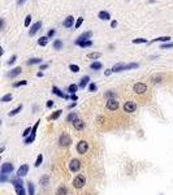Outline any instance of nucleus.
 I'll return each mask as SVG.
<instances>
[{
    "mask_svg": "<svg viewBox=\"0 0 173 195\" xmlns=\"http://www.w3.org/2000/svg\"><path fill=\"white\" fill-rule=\"evenodd\" d=\"M85 183H86V178H85V176L83 174H78V176H75V178L73 180V186L75 187V189H82L83 186H85Z\"/></svg>",
    "mask_w": 173,
    "mask_h": 195,
    "instance_id": "obj_3",
    "label": "nucleus"
},
{
    "mask_svg": "<svg viewBox=\"0 0 173 195\" xmlns=\"http://www.w3.org/2000/svg\"><path fill=\"white\" fill-rule=\"evenodd\" d=\"M42 59H39V57H33V59H29L28 61H26V64L28 65H35V64H42Z\"/></svg>",
    "mask_w": 173,
    "mask_h": 195,
    "instance_id": "obj_22",
    "label": "nucleus"
},
{
    "mask_svg": "<svg viewBox=\"0 0 173 195\" xmlns=\"http://www.w3.org/2000/svg\"><path fill=\"white\" fill-rule=\"evenodd\" d=\"M39 124H40V120H38V121L35 122V125L33 126V130H31V134H30L28 138H25V139H24V143H25V144H31V143L35 141V137H36V130H38Z\"/></svg>",
    "mask_w": 173,
    "mask_h": 195,
    "instance_id": "obj_2",
    "label": "nucleus"
},
{
    "mask_svg": "<svg viewBox=\"0 0 173 195\" xmlns=\"http://www.w3.org/2000/svg\"><path fill=\"white\" fill-rule=\"evenodd\" d=\"M31 18H33V17H31V14H28V16L25 17V22H24V25H25L26 27H29V26H30V22H31Z\"/></svg>",
    "mask_w": 173,
    "mask_h": 195,
    "instance_id": "obj_40",
    "label": "nucleus"
},
{
    "mask_svg": "<svg viewBox=\"0 0 173 195\" xmlns=\"http://www.w3.org/2000/svg\"><path fill=\"white\" fill-rule=\"evenodd\" d=\"M40 27H42V22H40V21L35 22L34 25L31 26V29L29 30V35H30V37H34L35 34H36V33L40 30Z\"/></svg>",
    "mask_w": 173,
    "mask_h": 195,
    "instance_id": "obj_13",
    "label": "nucleus"
},
{
    "mask_svg": "<svg viewBox=\"0 0 173 195\" xmlns=\"http://www.w3.org/2000/svg\"><path fill=\"white\" fill-rule=\"evenodd\" d=\"M63 25H64L65 27H68V29L73 27V25H75V24H74V17H73V16H68V17L64 20Z\"/></svg>",
    "mask_w": 173,
    "mask_h": 195,
    "instance_id": "obj_17",
    "label": "nucleus"
},
{
    "mask_svg": "<svg viewBox=\"0 0 173 195\" xmlns=\"http://www.w3.org/2000/svg\"><path fill=\"white\" fill-rule=\"evenodd\" d=\"M70 143H72V138H70L68 134L63 133V134L59 137V144H60L61 147H67V146H69Z\"/></svg>",
    "mask_w": 173,
    "mask_h": 195,
    "instance_id": "obj_5",
    "label": "nucleus"
},
{
    "mask_svg": "<svg viewBox=\"0 0 173 195\" xmlns=\"http://www.w3.org/2000/svg\"><path fill=\"white\" fill-rule=\"evenodd\" d=\"M28 173H29V165H28V164H22V165L18 168V170H17V177H18V178H22V177H25Z\"/></svg>",
    "mask_w": 173,
    "mask_h": 195,
    "instance_id": "obj_11",
    "label": "nucleus"
},
{
    "mask_svg": "<svg viewBox=\"0 0 173 195\" xmlns=\"http://www.w3.org/2000/svg\"><path fill=\"white\" fill-rule=\"evenodd\" d=\"M25 1H26V0H17V4H18V5H22Z\"/></svg>",
    "mask_w": 173,
    "mask_h": 195,
    "instance_id": "obj_56",
    "label": "nucleus"
},
{
    "mask_svg": "<svg viewBox=\"0 0 173 195\" xmlns=\"http://www.w3.org/2000/svg\"><path fill=\"white\" fill-rule=\"evenodd\" d=\"M78 85H74V83H72V85H69V87H68V92H70V94H75V91L78 90Z\"/></svg>",
    "mask_w": 173,
    "mask_h": 195,
    "instance_id": "obj_35",
    "label": "nucleus"
},
{
    "mask_svg": "<svg viewBox=\"0 0 173 195\" xmlns=\"http://www.w3.org/2000/svg\"><path fill=\"white\" fill-rule=\"evenodd\" d=\"M169 40H171V37H159V38H155L152 39L150 43H155V42H164V43H169Z\"/></svg>",
    "mask_w": 173,
    "mask_h": 195,
    "instance_id": "obj_23",
    "label": "nucleus"
},
{
    "mask_svg": "<svg viewBox=\"0 0 173 195\" xmlns=\"http://www.w3.org/2000/svg\"><path fill=\"white\" fill-rule=\"evenodd\" d=\"M169 48H173V43H163V44H160V49H169Z\"/></svg>",
    "mask_w": 173,
    "mask_h": 195,
    "instance_id": "obj_39",
    "label": "nucleus"
},
{
    "mask_svg": "<svg viewBox=\"0 0 173 195\" xmlns=\"http://www.w3.org/2000/svg\"><path fill=\"white\" fill-rule=\"evenodd\" d=\"M48 68V64H43V65H40V70H46Z\"/></svg>",
    "mask_w": 173,
    "mask_h": 195,
    "instance_id": "obj_55",
    "label": "nucleus"
},
{
    "mask_svg": "<svg viewBox=\"0 0 173 195\" xmlns=\"http://www.w3.org/2000/svg\"><path fill=\"white\" fill-rule=\"evenodd\" d=\"M69 69L73 72V73H78V72H79V66H78V65H75V64H70Z\"/></svg>",
    "mask_w": 173,
    "mask_h": 195,
    "instance_id": "obj_45",
    "label": "nucleus"
},
{
    "mask_svg": "<svg viewBox=\"0 0 173 195\" xmlns=\"http://www.w3.org/2000/svg\"><path fill=\"white\" fill-rule=\"evenodd\" d=\"M91 46H93V40H91V39L79 43V47H82V48H89V47H91Z\"/></svg>",
    "mask_w": 173,
    "mask_h": 195,
    "instance_id": "obj_31",
    "label": "nucleus"
},
{
    "mask_svg": "<svg viewBox=\"0 0 173 195\" xmlns=\"http://www.w3.org/2000/svg\"><path fill=\"white\" fill-rule=\"evenodd\" d=\"M103 120H104V118H103L102 116H100V117H98V122H100V124H102V121H103Z\"/></svg>",
    "mask_w": 173,
    "mask_h": 195,
    "instance_id": "obj_58",
    "label": "nucleus"
},
{
    "mask_svg": "<svg viewBox=\"0 0 173 195\" xmlns=\"http://www.w3.org/2000/svg\"><path fill=\"white\" fill-rule=\"evenodd\" d=\"M104 96H105L107 99H116V92L112 91V90H109V91H107V92L104 94Z\"/></svg>",
    "mask_w": 173,
    "mask_h": 195,
    "instance_id": "obj_32",
    "label": "nucleus"
},
{
    "mask_svg": "<svg viewBox=\"0 0 173 195\" xmlns=\"http://www.w3.org/2000/svg\"><path fill=\"white\" fill-rule=\"evenodd\" d=\"M53 48H55V49H61V48H63V42H61L60 39H56V40L53 42Z\"/></svg>",
    "mask_w": 173,
    "mask_h": 195,
    "instance_id": "obj_36",
    "label": "nucleus"
},
{
    "mask_svg": "<svg viewBox=\"0 0 173 195\" xmlns=\"http://www.w3.org/2000/svg\"><path fill=\"white\" fill-rule=\"evenodd\" d=\"M87 57L91 60H98L102 57V53L100 52H91V53H87Z\"/></svg>",
    "mask_w": 173,
    "mask_h": 195,
    "instance_id": "obj_26",
    "label": "nucleus"
},
{
    "mask_svg": "<svg viewBox=\"0 0 173 195\" xmlns=\"http://www.w3.org/2000/svg\"><path fill=\"white\" fill-rule=\"evenodd\" d=\"M16 60H17V56H16V55H13V56L8 60V63H7V64H8V65H12V64H14V63H16Z\"/></svg>",
    "mask_w": 173,
    "mask_h": 195,
    "instance_id": "obj_47",
    "label": "nucleus"
},
{
    "mask_svg": "<svg viewBox=\"0 0 173 195\" xmlns=\"http://www.w3.org/2000/svg\"><path fill=\"white\" fill-rule=\"evenodd\" d=\"M21 111H22V104H20V105H17V107H16L14 109H12V111H10V112L8 113V116H9V117L16 116V115H18V113H20Z\"/></svg>",
    "mask_w": 173,
    "mask_h": 195,
    "instance_id": "obj_21",
    "label": "nucleus"
},
{
    "mask_svg": "<svg viewBox=\"0 0 173 195\" xmlns=\"http://www.w3.org/2000/svg\"><path fill=\"white\" fill-rule=\"evenodd\" d=\"M56 195H68V189H67V186L61 185V186L56 190Z\"/></svg>",
    "mask_w": 173,
    "mask_h": 195,
    "instance_id": "obj_24",
    "label": "nucleus"
},
{
    "mask_svg": "<svg viewBox=\"0 0 173 195\" xmlns=\"http://www.w3.org/2000/svg\"><path fill=\"white\" fill-rule=\"evenodd\" d=\"M75 105H77V103H75V102H73L72 104H69V105H68V108H69V109H73Z\"/></svg>",
    "mask_w": 173,
    "mask_h": 195,
    "instance_id": "obj_53",
    "label": "nucleus"
},
{
    "mask_svg": "<svg viewBox=\"0 0 173 195\" xmlns=\"http://www.w3.org/2000/svg\"><path fill=\"white\" fill-rule=\"evenodd\" d=\"M52 92L55 94V95H57V96H60V98H64V99H69V96L67 95V94H64L61 90H59L56 86H53L52 87Z\"/></svg>",
    "mask_w": 173,
    "mask_h": 195,
    "instance_id": "obj_20",
    "label": "nucleus"
},
{
    "mask_svg": "<svg viewBox=\"0 0 173 195\" xmlns=\"http://www.w3.org/2000/svg\"><path fill=\"white\" fill-rule=\"evenodd\" d=\"M122 70H126V64L118 63V64L113 65V68H112V72L113 73H118V72H122Z\"/></svg>",
    "mask_w": 173,
    "mask_h": 195,
    "instance_id": "obj_15",
    "label": "nucleus"
},
{
    "mask_svg": "<svg viewBox=\"0 0 173 195\" xmlns=\"http://www.w3.org/2000/svg\"><path fill=\"white\" fill-rule=\"evenodd\" d=\"M25 85H28V81H20V82H16V83H13V87L16 88V87H20V86H25Z\"/></svg>",
    "mask_w": 173,
    "mask_h": 195,
    "instance_id": "obj_46",
    "label": "nucleus"
},
{
    "mask_svg": "<svg viewBox=\"0 0 173 195\" xmlns=\"http://www.w3.org/2000/svg\"><path fill=\"white\" fill-rule=\"evenodd\" d=\"M81 161L78 160V159H72L69 161V169H70V172H78L79 169H81Z\"/></svg>",
    "mask_w": 173,
    "mask_h": 195,
    "instance_id": "obj_7",
    "label": "nucleus"
},
{
    "mask_svg": "<svg viewBox=\"0 0 173 195\" xmlns=\"http://www.w3.org/2000/svg\"><path fill=\"white\" fill-rule=\"evenodd\" d=\"M31 130H33V127H26V129H25V131L22 133V137H24V139H25V138H28V137L31 134Z\"/></svg>",
    "mask_w": 173,
    "mask_h": 195,
    "instance_id": "obj_43",
    "label": "nucleus"
},
{
    "mask_svg": "<svg viewBox=\"0 0 173 195\" xmlns=\"http://www.w3.org/2000/svg\"><path fill=\"white\" fill-rule=\"evenodd\" d=\"M48 37L46 35V37H40V38L38 39V44L39 46H42V47H44V46H47V43H48Z\"/></svg>",
    "mask_w": 173,
    "mask_h": 195,
    "instance_id": "obj_29",
    "label": "nucleus"
},
{
    "mask_svg": "<svg viewBox=\"0 0 173 195\" xmlns=\"http://www.w3.org/2000/svg\"><path fill=\"white\" fill-rule=\"evenodd\" d=\"M133 90H134V92H137V94H144V92L147 91V86H146V83L138 82V83L134 85Z\"/></svg>",
    "mask_w": 173,
    "mask_h": 195,
    "instance_id": "obj_9",
    "label": "nucleus"
},
{
    "mask_svg": "<svg viewBox=\"0 0 173 195\" xmlns=\"http://www.w3.org/2000/svg\"><path fill=\"white\" fill-rule=\"evenodd\" d=\"M28 195H35V187L31 181L28 182Z\"/></svg>",
    "mask_w": 173,
    "mask_h": 195,
    "instance_id": "obj_25",
    "label": "nucleus"
},
{
    "mask_svg": "<svg viewBox=\"0 0 173 195\" xmlns=\"http://www.w3.org/2000/svg\"><path fill=\"white\" fill-rule=\"evenodd\" d=\"M96 90H98V86H96V83L91 82V83L89 85V91H90V92H95Z\"/></svg>",
    "mask_w": 173,
    "mask_h": 195,
    "instance_id": "obj_42",
    "label": "nucleus"
},
{
    "mask_svg": "<svg viewBox=\"0 0 173 195\" xmlns=\"http://www.w3.org/2000/svg\"><path fill=\"white\" fill-rule=\"evenodd\" d=\"M36 76H38V77H43V72H38Z\"/></svg>",
    "mask_w": 173,
    "mask_h": 195,
    "instance_id": "obj_57",
    "label": "nucleus"
},
{
    "mask_svg": "<svg viewBox=\"0 0 173 195\" xmlns=\"http://www.w3.org/2000/svg\"><path fill=\"white\" fill-rule=\"evenodd\" d=\"M151 79H152V82H154V83H159V82L161 81V76H154Z\"/></svg>",
    "mask_w": 173,
    "mask_h": 195,
    "instance_id": "obj_48",
    "label": "nucleus"
},
{
    "mask_svg": "<svg viewBox=\"0 0 173 195\" xmlns=\"http://www.w3.org/2000/svg\"><path fill=\"white\" fill-rule=\"evenodd\" d=\"M10 182L13 183V186H14V190H16V194L17 195H26V191H25V189H24V182H22V180L21 178H13V180H10Z\"/></svg>",
    "mask_w": 173,
    "mask_h": 195,
    "instance_id": "obj_1",
    "label": "nucleus"
},
{
    "mask_svg": "<svg viewBox=\"0 0 173 195\" xmlns=\"http://www.w3.org/2000/svg\"><path fill=\"white\" fill-rule=\"evenodd\" d=\"M134 44H140V43H150L147 39H144V38H137V39H133L132 40Z\"/></svg>",
    "mask_w": 173,
    "mask_h": 195,
    "instance_id": "obj_37",
    "label": "nucleus"
},
{
    "mask_svg": "<svg viewBox=\"0 0 173 195\" xmlns=\"http://www.w3.org/2000/svg\"><path fill=\"white\" fill-rule=\"evenodd\" d=\"M70 99H72L73 102H77V100H78V96H77L75 94H72V95H70Z\"/></svg>",
    "mask_w": 173,
    "mask_h": 195,
    "instance_id": "obj_51",
    "label": "nucleus"
},
{
    "mask_svg": "<svg viewBox=\"0 0 173 195\" xmlns=\"http://www.w3.org/2000/svg\"><path fill=\"white\" fill-rule=\"evenodd\" d=\"M139 64L138 63H130V64H126V70H129V69H136V68H138Z\"/></svg>",
    "mask_w": 173,
    "mask_h": 195,
    "instance_id": "obj_44",
    "label": "nucleus"
},
{
    "mask_svg": "<svg viewBox=\"0 0 173 195\" xmlns=\"http://www.w3.org/2000/svg\"><path fill=\"white\" fill-rule=\"evenodd\" d=\"M87 85H90V77L89 76H85V77L81 78V81H79V88H85V87H87Z\"/></svg>",
    "mask_w": 173,
    "mask_h": 195,
    "instance_id": "obj_18",
    "label": "nucleus"
},
{
    "mask_svg": "<svg viewBox=\"0 0 173 195\" xmlns=\"http://www.w3.org/2000/svg\"><path fill=\"white\" fill-rule=\"evenodd\" d=\"M85 122L82 121V120H79V118H77L74 122H73V127L75 129V130H83L85 129Z\"/></svg>",
    "mask_w": 173,
    "mask_h": 195,
    "instance_id": "obj_16",
    "label": "nucleus"
},
{
    "mask_svg": "<svg viewBox=\"0 0 173 195\" xmlns=\"http://www.w3.org/2000/svg\"><path fill=\"white\" fill-rule=\"evenodd\" d=\"M13 99V95L12 94H5L3 98H1V103H8V102H10Z\"/></svg>",
    "mask_w": 173,
    "mask_h": 195,
    "instance_id": "obj_33",
    "label": "nucleus"
},
{
    "mask_svg": "<svg viewBox=\"0 0 173 195\" xmlns=\"http://www.w3.org/2000/svg\"><path fill=\"white\" fill-rule=\"evenodd\" d=\"M112 73H113V72H112V69H107V70L104 72V74H105V76H111Z\"/></svg>",
    "mask_w": 173,
    "mask_h": 195,
    "instance_id": "obj_52",
    "label": "nucleus"
},
{
    "mask_svg": "<svg viewBox=\"0 0 173 195\" xmlns=\"http://www.w3.org/2000/svg\"><path fill=\"white\" fill-rule=\"evenodd\" d=\"M91 37H93V31H85L83 34H81L78 38L75 39L74 43H75L77 46H79V43H82V42H85V40H90Z\"/></svg>",
    "mask_w": 173,
    "mask_h": 195,
    "instance_id": "obj_8",
    "label": "nucleus"
},
{
    "mask_svg": "<svg viewBox=\"0 0 173 195\" xmlns=\"http://www.w3.org/2000/svg\"><path fill=\"white\" fill-rule=\"evenodd\" d=\"M39 182H40V185H43V186H47V185L50 183V177L46 174V176H43V177L40 178V181H39Z\"/></svg>",
    "mask_w": 173,
    "mask_h": 195,
    "instance_id": "obj_34",
    "label": "nucleus"
},
{
    "mask_svg": "<svg viewBox=\"0 0 173 195\" xmlns=\"http://www.w3.org/2000/svg\"><path fill=\"white\" fill-rule=\"evenodd\" d=\"M61 113H63V109H57V111H55L51 116H48V120H57Z\"/></svg>",
    "mask_w": 173,
    "mask_h": 195,
    "instance_id": "obj_27",
    "label": "nucleus"
},
{
    "mask_svg": "<svg viewBox=\"0 0 173 195\" xmlns=\"http://www.w3.org/2000/svg\"><path fill=\"white\" fill-rule=\"evenodd\" d=\"M21 72H22V68H21V66H16L14 69H12V70L7 74V77L14 78V77H17L18 74H21Z\"/></svg>",
    "mask_w": 173,
    "mask_h": 195,
    "instance_id": "obj_14",
    "label": "nucleus"
},
{
    "mask_svg": "<svg viewBox=\"0 0 173 195\" xmlns=\"http://www.w3.org/2000/svg\"><path fill=\"white\" fill-rule=\"evenodd\" d=\"M116 26H117V21H115V20L111 21V27H116Z\"/></svg>",
    "mask_w": 173,
    "mask_h": 195,
    "instance_id": "obj_54",
    "label": "nucleus"
},
{
    "mask_svg": "<svg viewBox=\"0 0 173 195\" xmlns=\"http://www.w3.org/2000/svg\"><path fill=\"white\" fill-rule=\"evenodd\" d=\"M55 34H56V30H55V29H51V30L47 33V37H48V38H52Z\"/></svg>",
    "mask_w": 173,
    "mask_h": 195,
    "instance_id": "obj_49",
    "label": "nucleus"
},
{
    "mask_svg": "<svg viewBox=\"0 0 173 195\" xmlns=\"http://www.w3.org/2000/svg\"><path fill=\"white\" fill-rule=\"evenodd\" d=\"M75 150H77V152H78L79 155H83V154H86V152L89 151V143H87L86 141H79V142L77 143Z\"/></svg>",
    "mask_w": 173,
    "mask_h": 195,
    "instance_id": "obj_4",
    "label": "nucleus"
},
{
    "mask_svg": "<svg viewBox=\"0 0 173 195\" xmlns=\"http://www.w3.org/2000/svg\"><path fill=\"white\" fill-rule=\"evenodd\" d=\"M42 161H43V155L40 154V155H38V157H36V160H35V164H34V166H35V168H38V166H40V164H42Z\"/></svg>",
    "mask_w": 173,
    "mask_h": 195,
    "instance_id": "obj_38",
    "label": "nucleus"
},
{
    "mask_svg": "<svg viewBox=\"0 0 173 195\" xmlns=\"http://www.w3.org/2000/svg\"><path fill=\"white\" fill-rule=\"evenodd\" d=\"M102 66H103V65H102V63H99V61H94V63L90 65V68H91L93 70H100Z\"/></svg>",
    "mask_w": 173,
    "mask_h": 195,
    "instance_id": "obj_30",
    "label": "nucleus"
},
{
    "mask_svg": "<svg viewBox=\"0 0 173 195\" xmlns=\"http://www.w3.org/2000/svg\"><path fill=\"white\" fill-rule=\"evenodd\" d=\"M77 118H78V116H77L75 112H70L69 115H68V117H67V122H72V124H73Z\"/></svg>",
    "mask_w": 173,
    "mask_h": 195,
    "instance_id": "obj_28",
    "label": "nucleus"
},
{
    "mask_svg": "<svg viewBox=\"0 0 173 195\" xmlns=\"http://www.w3.org/2000/svg\"><path fill=\"white\" fill-rule=\"evenodd\" d=\"M136 109H137V104L134 102H126L124 104V111L128 113H133V112H136Z\"/></svg>",
    "mask_w": 173,
    "mask_h": 195,
    "instance_id": "obj_10",
    "label": "nucleus"
},
{
    "mask_svg": "<svg viewBox=\"0 0 173 195\" xmlns=\"http://www.w3.org/2000/svg\"><path fill=\"white\" fill-rule=\"evenodd\" d=\"M14 170V166H13V164L12 163H4L3 165H1V169H0V174H10Z\"/></svg>",
    "mask_w": 173,
    "mask_h": 195,
    "instance_id": "obj_6",
    "label": "nucleus"
},
{
    "mask_svg": "<svg viewBox=\"0 0 173 195\" xmlns=\"http://www.w3.org/2000/svg\"><path fill=\"white\" fill-rule=\"evenodd\" d=\"M46 105H47V108H52L53 107V100H48Z\"/></svg>",
    "mask_w": 173,
    "mask_h": 195,
    "instance_id": "obj_50",
    "label": "nucleus"
},
{
    "mask_svg": "<svg viewBox=\"0 0 173 195\" xmlns=\"http://www.w3.org/2000/svg\"><path fill=\"white\" fill-rule=\"evenodd\" d=\"M86 195H89V194H86Z\"/></svg>",
    "mask_w": 173,
    "mask_h": 195,
    "instance_id": "obj_59",
    "label": "nucleus"
},
{
    "mask_svg": "<svg viewBox=\"0 0 173 195\" xmlns=\"http://www.w3.org/2000/svg\"><path fill=\"white\" fill-rule=\"evenodd\" d=\"M98 17L102 20V21H109L111 20V14L107 12V10H100L98 13Z\"/></svg>",
    "mask_w": 173,
    "mask_h": 195,
    "instance_id": "obj_19",
    "label": "nucleus"
},
{
    "mask_svg": "<svg viewBox=\"0 0 173 195\" xmlns=\"http://www.w3.org/2000/svg\"><path fill=\"white\" fill-rule=\"evenodd\" d=\"M107 108L109 111H116L118 108V102L116 99H108L107 100Z\"/></svg>",
    "mask_w": 173,
    "mask_h": 195,
    "instance_id": "obj_12",
    "label": "nucleus"
},
{
    "mask_svg": "<svg viewBox=\"0 0 173 195\" xmlns=\"http://www.w3.org/2000/svg\"><path fill=\"white\" fill-rule=\"evenodd\" d=\"M82 22H83V17H78V18H77V21H75L74 29H79V27H81V25H82Z\"/></svg>",
    "mask_w": 173,
    "mask_h": 195,
    "instance_id": "obj_41",
    "label": "nucleus"
}]
</instances>
